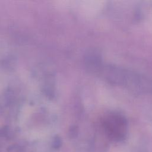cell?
Wrapping results in <instances>:
<instances>
[{"label":"cell","instance_id":"obj_1","mask_svg":"<svg viewBox=\"0 0 152 152\" xmlns=\"http://www.w3.org/2000/svg\"><path fill=\"white\" fill-rule=\"evenodd\" d=\"M109 71L110 72V80L113 84L122 85L137 90H144L147 86H149L147 84L146 80L128 70L112 66Z\"/></svg>","mask_w":152,"mask_h":152},{"label":"cell","instance_id":"obj_2","mask_svg":"<svg viewBox=\"0 0 152 152\" xmlns=\"http://www.w3.org/2000/svg\"><path fill=\"white\" fill-rule=\"evenodd\" d=\"M105 124L112 135L121 136L125 132L126 122L124 117L116 112H112L105 118Z\"/></svg>","mask_w":152,"mask_h":152}]
</instances>
